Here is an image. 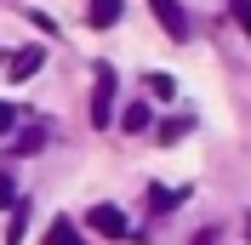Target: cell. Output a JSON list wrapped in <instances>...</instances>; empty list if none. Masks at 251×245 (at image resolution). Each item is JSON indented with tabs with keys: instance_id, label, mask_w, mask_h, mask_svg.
Returning <instances> with one entry per match:
<instances>
[{
	"instance_id": "obj_1",
	"label": "cell",
	"mask_w": 251,
	"mask_h": 245,
	"mask_svg": "<svg viewBox=\"0 0 251 245\" xmlns=\"http://www.w3.org/2000/svg\"><path fill=\"white\" fill-rule=\"evenodd\" d=\"M114 120V69L97 63V86H92V125H109Z\"/></svg>"
},
{
	"instance_id": "obj_2",
	"label": "cell",
	"mask_w": 251,
	"mask_h": 245,
	"mask_svg": "<svg viewBox=\"0 0 251 245\" xmlns=\"http://www.w3.org/2000/svg\"><path fill=\"white\" fill-rule=\"evenodd\" d=\"M92 228L103 234V240H126V234H131V222H126L120 205H92Z\"/></svg>"
},
{
	"instance_id": "obj_3",
	"label": "cell",
	"mask_w": 251,
	"mask_h": 245,
	"mask_svg": "<svg viewBox=\"0 0 251 245\" xmlns=\"http://www.w3.org/2000/svg\"><path fill=\"white\" fill-rule=\"evenodd\" d=\"M149 6H154L160 29L172 34V40H188V17H183V6H177V0H149Z\"/></svg>"
},
{
	"instance_id": "obj_4",
	"label": "cell",
	"mask_w": 251,
	"mask_h": 245,
	"mask_svg": "<svg viewBox=\"0 0 251 245\" xmlns=\"http://www.w3.org/2000/svg\"><path fill=\"white\" fill-rule=\"evenodd\" d=\"M40 63H46V51H40V46H23V51L12 57L6 74H12V80H29V74H40Z\"/></svg>"
},
{
	"instance_id": "obj_5",
	"label": "cell",
	"mask_w": 251,
	"mask_h": 245,
	"mask_svg": "<svg viewBox=\"0 0 251 245\" xmlns=\"http://www.w3.org/2000/svg\"><path fill=\"white\" fill-rule=\"evenodd\" d=\"M86 17H92V29H114L120 23V0H86Z\"/></svg>"
},
{
	"instance_id": "obj_6",
	"label": "cell",
	"mask_w": 251,
	"mask_h": 245,
	"mask_svg": "<svg viewBox=\"0 0 251 245\" xmlns=\"http://www.w3.org/2000/svg\"><path fill=\"white\" fill-rule=\"evenodd\" d=\"M188 131H194V120H188V114H172V120H160V125H154V137H160V143H177V137H188Z\"/></svg>"
},
{
	"instance_id": "obj_7",
	"label": "cell",
	"mask_w": 251,
	"mask_h": 245,
	"mask_svg": "<svg viewBox=\"0 0 251 245\" xmlns=\"http://www.w3.org/2000/svg\"><path fill=\"white\" fill-rule=\"evenodd\" d=\"M120 125H126V131H131V137H137V131H149V125H154V120H149V108H143V103H131V108H126V114H120Z\"/></svg>"
},
{
	"instance_id": "obj_8",
	"label": "cell",
	"mask_w": 251,
	"mask_h": 245,
	"mask_svg": "<svg viewBox=\"0 0 251 245\" xmlns=\"http://www.w3.org/2000/svg\"><path fill=\"white\" fill-rule=\"evenodd\" d=\"M46 245H80L75 222H63V217H57V222H51V228H46Z\"/></svg>"
},
{
	"instance_id": "obj_9",
	"label": "cell",
	"mask_w": 251,
	"mask_h": 245,
	"mask_svg": "<svg viewBox=\"0 0 251 245\" xmlns=\"http://www.w3.org/2000/svg\"><path fill=\"white\" fill-rule=\"evenodd\" d=\"M149 92H154V97H172L177 86H172V74H149Z\"/></svg>"
},
{
	"instance_id": "obj_10",
	"label": "cell",
	"mask_w": 251,
	"mask_h": 245,
	"mask_svg": "<svg viewBox=\"0 0 251 245\" xmlns=\"http://www.w3.org/2000/svg\"><path fill=\"white\" fill-rule=\"evenodd\" d=\"M12 125H17V108H12V103H0V137H6Z\"/></svg>"
},
{
	"instance_id": "obj_11",
	"label": "cell",
	"mask_w": 251,
	"mask_h": 245,
	"mask_svg": "<svg viewBox=\"0 0 251 245\" xmlns=\"http://www.w3.org/2000/svg\"><path fill=\"white\" fill-rule=\"evenodd\" d=\"M234 17H240V29L251 34V0H234Z\"/></svg>"
},
{
	"instance_id": "obj_12",
	"label": "cell",
	"mask_w": 251,
	"mask_h": 245,
	"mask_svg": "<svg viewBox=\"0 0 251 245\" xmlns=\"http://www.w3.org/2000/svg\"><path fill=\"white\" fill-rule=\"evenodd\" d=\"M6 199H12V177H0V205H6Z\"/></svg>"
}]
</instances>
